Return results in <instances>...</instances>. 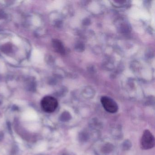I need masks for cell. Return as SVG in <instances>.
Masks as SVG:
<instances>
[{"label":"cell","mask_w":155,"mask_h":155,"mask_svg":"<svg viewBox=\"0 0 155 155\" xmlns=\"http://www.w3.org/2000/svg\"><path fill=\"white\" fill-rule=\"evenodd\" d=\"M58 101L54 97L46 96L42 99L41 106L43 111L47 113H51L56 110L58 106Z\"/></svg>","instance_id":"cell-1"},{"label":"cell","mask_w":155,"mask_h":155,"mask_svg":"<svg viewBox=\"0 0 155 155\" xmlns=\"http://www.w3.org/2000/svg\"><path fill=\"white\" fill-rule=\"evenodd\" d=\"M155 145V138L149 130L144 131L141 139V146L143 150H148L153 148Z\"/></svg>","instance_id":"cell-2"},{"label":"cell","mask_w":155,"mask_h":155,"mask_svg":"<svg viewBox=\"0 0 155 155\" xmlns=\"http://www.w3.org/2000/svg\"><path fill=\"white\" fill-rule=\"evenodd\" d=\"M101 104L104 109L107 112L111 113H116L118 111L117 103L113 99L108 96H102L101 99Z\"/></svg>","instance_id":"cell-3"},{"label":"cell","mask_w":155,"mask_h":155,"mask_svg":"<svg viewBox=\"0 0 155 155\" xmlns=\"http://www.w3.org/2000/svg\"><path fill=\"white\" fill-rule=\"evenodd\" d=\"M53 46L55 50L58 53L64 54L65 52V48L62 43L58 40H54L53 41Z\"/></svg>","instance_id":"cell-4"},{"label":"cell","mask_w":155,"mask_h":155,"mask_svg":"<svg viewBox=\"0 0 155 155\" xmlns=\"http://www.w3.org/2000/svg\"><path fill=\"white\" fill-rule=\"evenodd\" d=\"M112 145L110 144H106L104 145L102 148V151L104 153H108L111 152L113 150Z\"/></svg>","instance_id":"cell-5"},{"label":"cell","mask_w":155,"mask_h":155,"mask_svg":"<svg viewBox=\"0 0 155 155\" xmlns=\"http://www.w3.org/2000/svg\"><path fill=\"white\" fill-rule=\"evenodd\" d=\"M131 143L128 140L125 141L123 143V148L126 150L130 149V147H131Z\"/></svg>","instance_id":"cell-6"}]
</instances>
